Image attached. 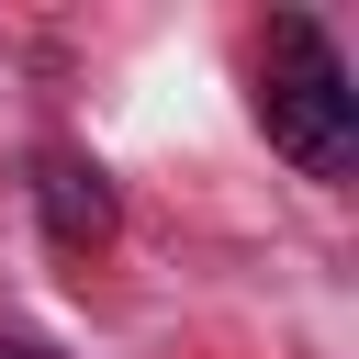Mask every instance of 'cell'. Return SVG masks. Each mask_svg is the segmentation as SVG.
Instances as JSON below:
<instances>
[{"label": "cell", "mask_w": 359, "mask_h": 359, "mask_svg": "<svg viewBox=\"0 0 359 359\" xmlns=\"http://www.w3.org/2000/svg\"><path fill=\"white\" fill-rule=\"evenodd\" d=\"M34 213H45V236L79 247V258L112 247V180H101L79 146H45V157H34Z\"/></svg>", "instance_id": "obj_2"}, {"label": "cell", "mask_w": 359, "mask_h": 359, "mask_svg": "<svg viewBox=\"0 0 359 359\" xmlns=\"http://www.w3.org/2000/svg\"><path fill=\"white\" fill-rule=\"evenodd\" d=\"M258 123H269V146H280L303 180H348V168H359V90H348L337 45H325L303 11L269 22V56H258Z\"/></svg>", "instance_id": "obj_1"}, {"label": "cell", "mask_w": 359, "mask_h": 359, "mask_svg": "<svg viewBox=\"0 0 359 359\" xmlns=\"http://www.w3.org/2000/svg\"><path fill=\"white\" fill-rule=\"evenodd\" d=\"M0 359H67V348H0Z\"/></svg>", "instance_id": "obj_3"}]
</instances>
